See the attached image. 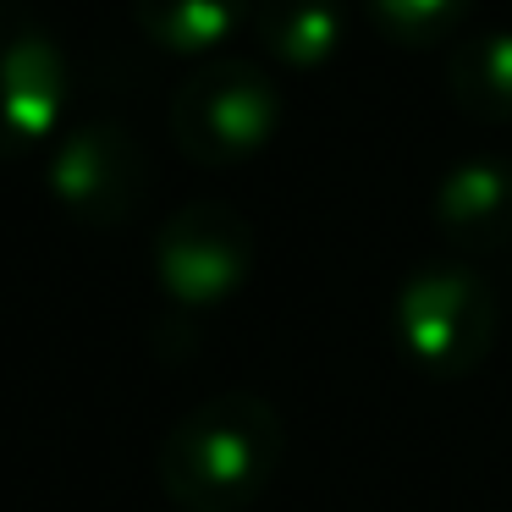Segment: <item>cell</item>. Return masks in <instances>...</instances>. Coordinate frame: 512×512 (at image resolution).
<instances>
[{"instance_id":"cell-1","label":"cell","mask_w":512,"mask_h":512,"mask_svg":"<svg viewBox=\"0 0 512 512\" xmlns=\"http://www.w3.org/2000/svg\"><path fill=\"white\" fill-rule=\"evenodd\" d=\"M287 457V424L259 391H215L166 430L155 457L177 512H248Z\"/></svg>"},{"instance_id":"cell-2","label":"cell","mask_w":512,"mask_h":512,"mask_svg":"<svg viewBox=\"0 0 512 512\" xmlns=\"http://www.w3.org/2000/svg\"><path fill=\"white\" fill-rule=\"evenodd\" d=\"M281 83L265 61L248 56H210L171 89V144L193 166H243L276 138L281 127Z\"/></svg>"},{"instance_id":"cell-3","label":"cell","mask_w":512,"mask_h":512,"mask_svg":"<svg viewBox=\"0 0 512 512\" xmlns=\"http://www.w3.org/2000/svg\"><path fill=\"white\" fill-rule=\"evenodd\" d=\"M496 292L479 270L463 259H441L424 265L402 281L397 303H391V331L397 347L408 353L413 369L435 380H463L485 364L490 342H496Z\"/></svg>"},{"instance_id":"cell-4","label":"cell","mask_w":512,"mask_h":512,"mask_svg":"<svg viewBox=\"0 0 512 512\" xmlns=\"http://www.w3.org/2000/svg\"><path fill=\"white\" fill-rule=\"evenodd\" d=\"M72 61L28 0H0V160L45 155L67 127Z\"/></svg>"},{"instance_id":"cell-5","label":"cell","mask_w":512,"mask_h":512,"mask_svg":"<svg viewBox=\"0 0 512 512\" xmlns=\"http://www.w3.org/2000/svg\"><path fill=\"white\" fill-rule=\"evenodd\" d=\"M45 188L78 226H122L149 193V149L116 116H89L45 149Z\"/></svg>"},{"instance_id":"cell-6","label":"cell","mask_w":512,"mask_h":512,"mask_svg":"<svg viewBox=\"0 0 512 512\" xmlns=\"http://www.w3.org/2000/svg\"><path fill=\"white\" fill-rule=\"evenodd\" d=\"M254 276V226L226 199H193L160 221L155 237V281L177 303L210 309L243 292Z\"/></svg>"},{"instance_id":"cell-7","label":"cell","mask_w":512,"mask_h":512,"mask_svg":"<svg viewBox=\"0 0 512 512\" xmlns=\"http://www.w3.org/2000/svg\"><path fill=\"white\" fill-rule=\"evenodd\" d=\"M435 232L457 254H501L512 248V160L468 155L435 182Z\"/></svg>"},{"instance_id":"cell-8","label":"cell","mask_w":512,"mask_h":512,"mask_svg":"<svg viewBox=\"0 0 512 512\" xmlns=\"http://www.w3.org/2000/svg\"><path fill=\"white\" fill-rule=\"evenodd\" d=\"M259 56L287 72H320L342 50L347 6L342 0H254L248 12Z\"/></svg>"},{"instance_id":"cell-9","label":"cell","mask_w":512,"mask_h":512,"mask_svg":"<svg viewBox=\"0 0 512 512\" xmlns=\"http://www.w3.org/2000/svg\"><path fill=\"white\" fill-rule=\"evenodd\" d=\"M446 94L474 122H512V28H485L452 45L446 56Z\"/></svg>"},{"instance_id":"cell-10","label":"cell","mask_w":512,"mask_h":512,"mask_svg":"<svg viewBox=\"0 0 512 512\" xmlns=\"http://www.w3.org/2000/svg\"><path fill=\"white\" fill-rule=\"evenodd\" d=\"M254 0H133V23L171 56H204L248 28Z\"/></svg>"},{"instance_id":"cell-11","label":"cell","mask_w":512,"mask_h":512,"mask_svg":"<svg viewBox=\"0 0 512 512\" xmlns=\"http://www.w3.org/2000/svg\"><path fill=\"white\" fill-rule=\"evenodd\" d=\"M369 23L402 50H430L463 34L474 0H364Z\"/></svg>"}]
</instances>
